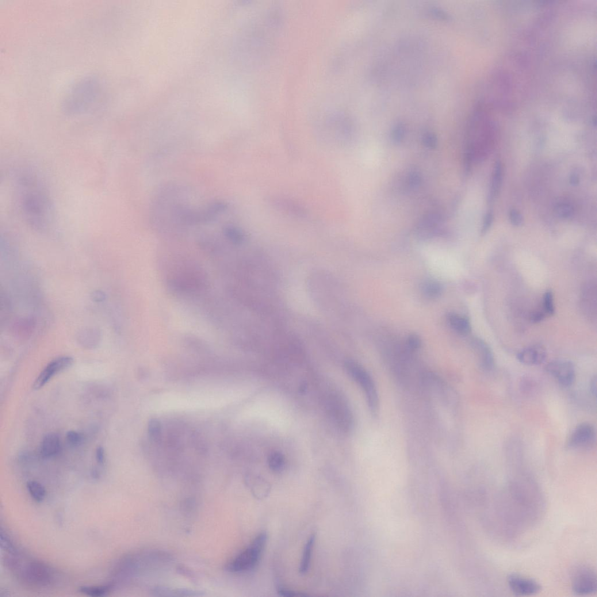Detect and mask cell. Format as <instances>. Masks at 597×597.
<instances>
[{
    "mask_svg": "<svg viewBox=\"0 0 597 597\" xmlns=\"http://www.w3.org/2000/svg\"><path fill=\"white\" fill-rule=\"evenodd\" d=\"M579 182L580 179L579 177H578V175L576 174H573L571 176H570V183L572 185L577 186V185H579Z\"/></svg>",
    "mask_w": 597,
    "mask_h": 597,
    "instance_id": "obj_33",
    "label": "cell"
},
{
    "mask_svg": "<svg viewBox=\"0 0 597 597\" xmlns=\"http://www.w3.org/2000/svg\"><path fill=\"white\" fill-rule=\"evenodd\" d=\"M421 290L424 297L430 300H436L441 296L443 287L438 281L428 280L421 285Z\"/></svg>",
    "mask_w": 597,
    "mask_h": 597,
    "instance_id": "obj_17",
    "label": "cell"
},
{
    "mask_svg": "<svg viewBox=\"0 0 597 597\" xmlns=\"http://www.w3.org/2000/svg\"><path fill=\"white\" fill-rule=\"evenodd\" d=\"M509 218L511 223L515 227H519L523 223V217L521 213L519 212L518 210L512 209L509 212Z\"/></svg>",
    "mask_w": 597,
    "mask_h": 597,
    "instance_id": "obj_25",
    "label": "cell"
},
{
    "mask_svg": "<svg viewBox=\"0 0 597 597\" xmlns=\"http://www.w3.org/2000/svg\"><path fill=\"white\" fill-rule=\"evenodd\" d=\"M472 346L479 357L480 365L485 370H491L494 367V357L491 348L484 340L476 338L473 340Z\"/></svg>",
    "mask_w": 597,
    "mask_h": 597,
    "instance_id": "obj_12",
    "label": "cell"
},
{
    "mask_svg": "<svg viewBox=\"0 0 597 597\" xmlns=\"http://www.w3.org/2000/svg\"><path fill=\"white\" fill-rule=\"evenodd\" d=\"M555 212L562 219H569L574 214L573 206L566 202H560L555 206Z\"/></svg>",
    "mask_w": 597,
    "mask_h": 597,
    "instance_id": "obj_21",
    "label": "cell"
},
{
    "mask_svg": "<svg viewBox=\"0 0 597 597\" xmlns=\"http://www.w3.org/2000/svg\"><path fill=\"white\" fill-rule=\"evenodd\" d=\"M493 212L492 211V210H489V211L487 213V214H486V216H485V218L484 219L483 225H482V234H485V233H486V232H487L489 230V228H491V225L493 223Z\"/></svg>",
    "mask_w": 597,
    "mask_h": 597,
    "instance_id": "obj_27",
    "label": "cell"
},
{
    "mask_svg": "<svg viewBox=\"0 0 597 597\" xmlns=\"http://www.w3.org/2000/svg\"><path fill=\"white\" fill-rule=\"evenodd\" d=\"M546 351L541 346H534L526 348L518 354L517 358L524 365H539L546 358Z\"/></svg>",
    "mask_w": 597,
    "mask_h": 597,
    "instance_id": "obj_11",
    "label": "cell"
},
{
    "mask_svg": "<svg viewBox=\"0 0 597 597\" xmlns=\"http://www.w3.org/2000/svg\"><path fill=\"white\" fill-rule=\"evenodd\" d=\"M543 306L544 309V313L547 315L551 316L553 315L555 313V307L553 304V296L552 291L548 290L546 291L543 298Z\"/></svg>",
    "mask_w": 597,
    "mask_h": 597,
    "instance_id": "obj_23",
    "label": "cell"
},
{
    "mask_svg": "<svg viewBox=\"0 0 597 597\" xmlns=\"http://www.w3.org/2000/svg\"><path fill=\"white\" fill-rule=\"evenodd\" d=\"M507 583L511 591L517 595H533L541 590V585L537 581L518 574L509 575Z\"/></svg>",
    "mask_w": 597,
    "mask_h": 597,
    "instance_id": "obj_9",
    "label": "cell"
},
{
    "mask_svg": "<svg viewBox=\"0 0 597 597\" xmlns=\"http://www.w3.org/2000/svg\"><path fill=\"white\" fill-rule=\"evenodd\" d=\"M19 198L26 222L38 231H45L52 221L51 201L47 193L36 179L26 176L19 185Z\"/></svg>",
    "mask_w": 597,
    "mask_h": 597,
    "instance_id": "obj_2",
    "label": "cell"
},
{
    "mask_svg": "<svg viewBox=\"0 0 597 597\" xmlns=\"http://www.w3.org/2000/svg\"><path fill=\"white\" fill-rule=\"evenodd\" d=\"M26 487H27L30 496L36 502H41L45 499L47 492H46L44 486L39 482L30 481L28 482Z\"/></svg>",
    "mask_w": 597,
    "mask_h": 597,
    "instance_id": "obj_19",
    "label": "cell"
},
{
    "mask_svg": "<svg viewBox=\"0 0 597 597\" xmlns=\"http://www.w3.org/2000/svg\"><path fill=\"white\" fill-rule=\"evenodd\" d=\"M74 363V359L70 357L57 358L49 363L41 371L33 385L35 390L43 388L56 374L70 367Z\"/></svg>",
    "mask_w": 597,
    "mask_h": 597,
    "instance_id": "obj_6",
    "label": "cell"
},
{
    "mask_svg": "<svg viewBox=\"0 0 597 597\" xmlns=\"http://www.w3.org/2000/svg\"><path fill=\"white\" fill-rule=\"evenodd\" d=\"M267 540V534L265 532L260 533L248 548L228 564L227 570L229 572L238 573L248 571L255 568L265 548Z\"/></svg>",
    "mask_w": 597,
    "mask_h": 597,
    "instance_id": "obj_3",
    "label": "cell"
},
{
    "mask_svg": "<svg viewBox=\"0 0 597 597\" xmlns=\"http://www.w3.org/2000/svg\"><path fill=\"white\" fill-rule=\"evenodd\" d=\"M60 448L59 436L55 434H49L45 436L42 441L40 453L42 456L51 458L59 453Z\"/></svg>",
    "mask_w": 597,
    "mask_h": 597,
    "instance_id": "obj_13",
    "label": "cell"
},
{
    "mask_svg": "<svg viewBox=\"0 0 597 597\" xmlns=\"http://www.w3.org/2000/svg\"><path fill=\"white\" fill-rule=\"evenodd\" d=\"M67 440L70 445L78 446L82 442L83 436L75 431H69L67 434Z\"/></svg>",
    "mask_w": 597,
    "mask_h": 597,
    "instance_id": "obj_24",
    "label": "cell"
},
{
    "mask_svg": "<svg viewBox=\"0 0 597 597\" xmlns=\"http://www.w3.org/2000/svg\"><path fill=\"white\" fill-rule=\"evenodd\" d=\"M270 468L274 472L279 473L285 468V461L284 455L280 453H272L269 458Z\"/></svg>",
    "mask_w": 597,
    "mask_h": 597,
    "instance_id": "obj_20",
    "label": "cell"
},
{
    "mask_svg": "<svg viewBox=\"0 0 597 597\" xmlns=\"http://www.w3.org/2000/svg\"><path fill=\"white\" fill-rule=\"evenodd\" d=\"M96 459L99 464H102L105 461V454L104 449L102 447H99L96 450Z\"/></svg>",
    "mask_w": 597,
    "mask_h": 597,
    "instance_id": "obj_30",
    "label": "cell"
},
{
    "mask_svg": "<svg viewBox=\"0 0 597 597\" xmlns=\"http://www.w3.org/2000/svg\"><path fill=\"white\" fill-rule=\"evenodd\" d=\"M346 368L350 376L364 392L370 410L374 415H376L379 408V400L373 378L366 369L357 362L347 361Z\"/></svg>",
    "mask_w": 597,
    "mask_h": 597,
    "instance_id": "obj_4",
    "label": "cell"
},
{
    "mask_svg": "<svg viewBox=\"0 0 597 597\" xmlns=\"http://www.w3.org/2000/svg\"><path fill=\"white\" fill-rule=\"evenodd\" d=\"M591 392L593 396H596V377L592 378L590 385Z\"/></svg>",
    "mask_w": 597,
    "mask_h": 597,
    "instance_id": "obj_34",
    "label": "cell"
},
{
    "mask_svg": "<svg viewBox=\"0 0 597 597\" xmlns=\"http://www.w3.org/2000/svg\"><path fill=\"white\" fill-rule=\"evenodd\" d=\"M503 179V167L500 160H497L493 167L491 190L489 193L488 200L492 202L498 195Z\"/></svg>",
    "mask_w": 597,
    "mask_h": 597,
    "instance_id": "obj_15",
    "label": "cell"
},
{
    "mask_svg": "<svg viewBox=\"0 0 597 597\" xmlns=\"http://www.w3.org/2000/svg\"><path fill=\"white\" fill-rule=\"evenodd\" d=\"M149 435L154 441L159 442L161 440V426L158 420L151 419L148 424Z\"/></svg>",
    "mask_w": 597,
    "mask_h": 597,
    "instance_id": "obj_22",
    "label": "cell"
},
{
    "mask_svg": "<svg viewBox=\"0 0 597 597\" xmlns=\"http://www.w3.org/2000/svg\"><path fill=\"white\" fill-rule=\"evenodd\" d=\"M407 346L409 350L415 351L418 350L421 346V340L416 334H411L408 336Z\"/></svg>",
    "mask_w": 597,
    "mask_h": 597,
    "instance_id": "obj_26",
    "label": "cell"
},
{
    "mask_svg": "<svg viewBox=\"0 0 597 597\" xmlns=\"http://www.w3.org/2000/svg\"><path fill=\"white\" fill-rule=\"evenodd\" d=\"M277 591H278V593L279 594V595H281L282 596L293 597V596H305L308 595L303 594V593H302V592L292 591L291 590H289V589H286L285 588H282V587L278 588Z\"/></svg>",
    "mask_w": 597,
    "mask_h": 597,
    "instance_id": "obj_28",
    "label": "cell"
},
{
    "mask_svg": "<svg viewBox=\"0 0 597 597\" xmlns=\"http://www.w3.org/2000/svg\"><path fill=\"white\" fill-rule=\"evenodd\" d=\"M404 136V129L402 127H397L393 133L394 139L396 141H400Z\"/></svg>",
    "mask_w": 597,
    "mask_h": 597,
    "instance_id": "obj_32",
    "label": "cell"
},
{
    "mask_svg": "<svg viewBox=\"0 0 597 597\" xmlns=\"http://www.w3.org/2000/svg\"><path fill=\"white\" fill-rule=\"evenodd\" d=\"M21 576L30 584L43 585L51 583V570L48 566L37 562H30L22 570Z\"/></svg>",
    "mask_w": 597,
    "mask_h": 597,
    "instance_id": "obj_10",
    "label": "cell"
},
{
    "mask_svg": "<svg viewBox=\"0 0 597 597\" xmlns=\"http://www.w3.org/2000/svg\"><path fill=\"white\" fill-rule=\"evenodd\" d=\"M113 585L112 584L104 585H95V586H82L79 588V591L88 596H103L108 594L112 590Z\"/></svg>",
    "mask_w": 597,
    "mask_h": 597,
    "instance_id": "obj_18",
    "label": "cell"
},
{
    "mask_svg": "<svg viewBox=\"0 0 597 597\" xmlns=\"http://www.w3.org/2000/svg\"><path fill=\"white\" fill-rule=\"evenodd\" d=\"M315 539L316 535L312 534L308 539L307 542H306L305 546L300 568V572L301 575H305L306 573H307L309 569Z\"/></svg>",
    "mask_w": 597,
    "mask_h": 597,
    "instance_id": "obj_16",
    "label": "cell"
},
{
    "mask_svg": "<svg viewBox=\"0 0 597 597\" xmlns=\"http://www.w3.org/2000/svg\"><path fill=\"white\" fill-rule=\"evenodd\" d=\"M545 369L564 387H569L575 380V366L571 362L562 360L553 361L546 365Z\"/></svg>",
    "mask_w": 597,
    "mask_h": 597,
    "instance_id": "obj_7",
    "label": "cell"
},
{
    "mask_svg": "<svg viewBox=\"0 0 597 597\" xmlns=\"http://www.w3.org/2000/svg\"><path fill=\"white\" fill-rule=\"evenodd\" d=\"M186 190L169 186L160 190L155 197L152 210V221L159 227L185 229L193 227L204 208L191 202Z\"/></svg>",
    "mask_w": 597,
    "mask_h": 597,
    "instance_id": "obj_1",
    "label": "cell"
},
{
    "mask_svg": "<svg viewBox=\"0 0 597 597\" xmlns=\"http://www.w3.org/2000/svg\"><path fill=\"white\" fill-rule=\"evenodd\" d=\"M545 315L543 312H537L532 314L530 316V320L533 323H539L545 319Z\"/></svg>",
    "mask_w": 597,
    "mask_h": 597,
    "instance_id": "obj_31",
    "label": "cell"
},
{
    "mask_svg": "<svg viewBox=\"0 0 597 597\" xmlns=\"http://www.w3.org/2000/svg\"><path fill=\"white\" fill-rule=\"evenodd\" d=\"M424 144L428 148H434L436 146V139L435 136L431 134H427L424 137Z\"/></svg>",
    "mask_w": 597,
    "mask_h": 597,
    "instance_id": "obj_29",
    "label": "cell"
},
{
    "mask_svg": "<svg viewBox=\"0 0 597 597\" xmlns=\"http://www.w3.org/2000/svg\"><path fill=\"white\" fill-rule=\"evenodd\" d=\"M595 429L592 424L583 423L578 425L570 435L568 446L573 449H585L594 445Z\"/></svg>",
    "mask_w": 597,
    "mask_h": 597,
    "instance_id": "obj_8",
    "label": "cell"
},
{
    "mask_svg": "<svg viewBox=\"0 0 597 597\" xmlns=\"http://www.w3.org/2000/svg\"><path fill=\"white\" fill-rule=\"evenodd\" d=\"M447 320L450 326L458 334L466 335L472 331L470 321L465 317L455 313H450L447 316Z\"/></svg>",
    "mask_w": 597,
    "mask_h": 597,
    "instance_id": "obj_14",
    "label": "cell"
},
{
    "mask_svg": "<svg viewBox=\"0 0 597 597\" xmlns=\"http://www.w3.org/2000/svg\"><path fill=\"white\" fill-rule=\"evenodd\" d=\"M572 589L578 595H588L596 591V576L592 569L581 567L577 569L572 579Z\"/></svg>",
    "mask_w": 597,
    "mask_h": 597,
    "instance_id": "obj_5",
    "label": "cell"
}]
</instances>
